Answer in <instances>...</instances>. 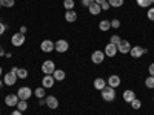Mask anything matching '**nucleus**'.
I'll return each mask as SVG.
<instances>
[{
	"label": "nucleus",
	"instance_id": "cd10ccee",
	"mask_svg": "<svg viewBox=\"0 0 154 115\" xmlns=\"http://www.w3.org/2000/svg\"><path fill=\"white\" fill-rule=\"evenodd\" d=\"M14 0H0V5L2 6H5V8H12L14 6Z\"/></svg>",
	"mask_w": 154,
	"mask_h": 115
},
{
	"label": "nucleus",
	"instance_id": "ddd939ff",
	"mask_svg": "<svg viewBox=\"0 0 154 115\" xmlns=\"http://www.w3.org/2000/svg\"><path fill=\"white\" fill-rule=\"evenodd\" d=\"M40 49L43 51V52H53V49H54V43H53V40H43L42 43H40Z\"/></svg>",
	"mask_w": 154,
	"mask_h": 115
},
{
	"label": "nucleus",
	"instance_id": "e433bc0d",
	"mask_svg": "<svg viewBox=\"0 0 154 115\" xmlns=\"http://www.w3.org/2000/svg\"><path fill=\"white\" fill-rule=\"evenodd\" d=\"M5 29H6V26H5V25H3L2 22H0V35H2V34L5 32Z\"/></svg>",
	"mask_w": 154,
	"mask_h": 115
},
{
	"label": "nucleus",
	"instance_id": "58836bf2",
	"mask_svg": "<svg viewBox=\"0 0 154 115\" xmlns=\"http://www.w3.org/2000/svg\"><path fill=\"white\" fill-rule=\"evenodd\" d=\"M38 105H40V106H46V101L43 98H40V100H38Z\"/></svg>",
	"mask_w": 154,
	"mask_h": 115
},
{
	"label": "nucleus",
	"instance_id": "4468645a",
	"mask_svg": "<svg viewBox=\"0 0 154 115\" xmlns=\"http://www.w3.org/2000/svg\"><path fill=\"white\" fill-rule=\"evenodd\" d=\"M54 83H56V80H54V77H53V75H45L43 78H42V84H43V87H45V89L53 87V86H54Z\"/></svg>",
	"mask_w": 154,
	"mask_h": 115
},
{
	"label": "nucleus",
	"instance_id": "aec40b11",
	"mask_svg": "<svg viewBox=\"0 0 154 115\" xmlns=\"http://www.w3.org/2000/svg\"><path fill=\"white\" fill-rule=\"evenodd\" d=\"M94 87L97 89V91H102V89H105V87H106V81H105L103 78H100V77H99V78L94 80Z\"/></svg>",
	"mask_w": 154,
	"mask_h": 115
},
{
	"label": "nucleus",
	"instance_id": "473e14b6",
	"mask_svg": "<svg viewBox=\"0 0 154 115\" xmlns=\"http://www.w3.org/2000/svg\"><path fill=\"white\" fill-rule=\"evenodd\" d=\"M146 16H148V19H149L151 22H154V6H151V8L148 9V14H146Z\"/></svg>",
	"mask_w": 154,
	"mask_h": 115
},
{
	"label": "nucleus",
	"instance_id": "49530a36",
	"mask_svg": "<svg viewBox=\"0 0 154 115\" xmlns=\"http://www.w3.org/2000/svg\"><path fill=\"white\" fill-rule=\"evenodd\" d=\"M152 5H154V0H152Z\"/></svg>",
	"mask_w": 154,
	"mask_h": 115
},
{
	"label": "nucleus",
	"instance_id": "c9c22d12",
	"mask_svg": "<svg viewBox=\"0 0 154 115\" xmlns=\"http://www.w3.org/2000/svg\"><path fill=\"white\" fill-rule=\"evenodd\" d=\"M148 71H149V75H151V77H154V63H151V65H149Z\"/></svg>",
	"mask_w": 154,
	"mask_h": 115
},
{
	"label": "nucleus",
	"instance_id": "c756f323",
	"mask_svg": "<svg viewBox=\"0 0 154 115\" xmlns=\"http://www.w3.org/2000/svg\"><path fill=\"white\" fill-rule=\"evenodd\" d=\"M145 86L148 87V89H154V77H148V78L145 80Z\"/></svg>",
	"mask_w": 154,
	"mask_h": 115
},
{
	"label": "nucleus",
	"instance_id": "20e7f679",
	"mask_svg": "<svg viewBox=\"0 0 154 115\" xmlns=\"http://www.w3.org/2000/svg\"><path fill=\"white\" fill-rule=\"evenodd\" d=\"M31 95H32V91L28 87V86H22V87H19V91H17V97L20 98V100H29L31 98Z\"/></svg>",
	"mask_w": 154,
	"mask_h": 115
},
{
	"label": "nucleus",
	"instance_id": "ea45409f",
	"mask_svg": "<svg viewBox=\"0 0 154 115\" xmlns=\"http://www.w3.org/2000/svg\"><path fill=\"white\" fill-rule=\"evenodd\" d=\"M3 55H6V52H5V49L0 46V57H3Z\"/></svg>",
	"mask_w": 154,
	"mask_h": 115
},
{
	"label": "nucleus",
	"instance_id": "c85d7f7f",
	"mask_svg": "<svg viewBox=\"0 0 154 115\" xmlns=\"http://www.w3.org/2000/svg\"><path fill=\"white\" fill-rule=\"evenodd\" d=\"M130 105H131V108H133V109H140V108H142V101H140L139 98H134Z\"/></svg>",
	"mask_w": 154,
	"mask_h": 115
},
{
	"label": "nucleus",
	"instance_id": "7c9ffc66",
	"mask_svg": "<svg viewBox=\"0 0 154 115\" xmlns=\"http://www.w3.org/2000/svg\"><path fill=\"white\" fill-rule=\"evenodd\" d=\"M120 42H122V38H120L119 35H116V34L111 35V38H109V43H112V45H116V46H117Z\"/></svg>",
	"mask_w": 154,
	"mask_h": 115
},
{
	"label": "nucleus",
	"instance_id": "f03ea898",
	"mask_svg": "<svg viewBox=\"0 0 154 115\" xmlns=\"http://www.w3.org/2000/svg\"><path fill=\"white\" fill-rule=\"evenodd\" d=\"M102 100L103 101H108V103H111V101L116 100V89L111 87V86H106L105 89H102Z\"/></svg>",
	"mask_w": 154,
	"mask_h": 115
},
{
	"label": "nucleus",
	"instance_id": "393cba45",
	"mask_svg": "<svg viewBox=\"0 0 154 115\" xmlns=\"http://www.w3.org/2000/svg\"><path fill=\"white\" fill-rule=\"evenodd\" d=\"M108 3L111 8H120L123 5V0H108Z\"/></svg>",
	"mask_w": 154,
	"mask_h": 115
},
{
	"label": "nucleus",
	"instance_id": "4be33fe9",
	"mask_svg": "<svg viewBox=\"0 0 154 115\" xmlns=\"http://www.w3.org/2000/svg\"><path fill=\"white\" fill-rule=\"evenodd\" d=\"M136 2L140 8H151L152 5V0H136Z\"/></svg>",
	"mask_w": 154,
	"mask_h": 115
},
{
	"label": "nucleus",
	"instance_id": "a18cd8bd",
	"mask_svg": "<svg viewBox=\"0 0 154 115\" xmlns=\"http://www.w3.org/2000/svg\"><path fill=\"white\" fill-rule=\"evenodd\" d=\"M0 9H2V5H0Z\"/></svg>",
	"mask_w": 154,
	"mask_h": 115
},
{
	"label": "nucleus",
	"instance_id": "412c9836",
	"mask_svg": "<svg viewBox=\"0 0 154 115\" xmlns=\"http://www.w3.org/2000/svg\"><path fill=\"white\" fill-rule=\"evenodd\" d=\"M111 28V22L109 20H102L100 23H99V29L100 31H108Z\"/></svg>",
	"mask_w": 154,
	"mask_h": 115
},
{
	"label": "nucleus",
	"instance_id": "1a4fd4ad",
	"mask_svg": "<svg viewBox=\"0 0 154 115\" xmlns=\"http://www.w3.org/2000/svg\"><path fill=\"white\" fill-rule=\"evenodd\" d=\"M130 54L133 58H140L143 54H146V49L143 46H133L131 51H130Z\"/></svg>",
	"mask_w": 154,
	"mask_h": 115
},
{
	"label": "nucleus",
	"instance_id": "a211bd4d",
	"mask_svg": "<svg viewBox=\"0 0 154 115\" xmlns=\"http://www.w3.org/2000/svg\"><path fill=\"white\" fill-rule=\"evenodd\" d=\"M88 9H89V14H93V16H99L100 12H102V8H100V5L99 3H93V5H89L88 6Z\"/></svg>",
	"mask_w": 154,
	"mask_h": 115
},
{
	"label": "nucleus",
	"instance_id": "f3484780",
	"mask_svg": "<svg viewBox=\"0 0 154 115\" xmlns=\"http://www.w3.org/2000/svg\"><path fill=\"white\" fill-rule=\"evenodd\" d=\"M65 20H66L68 23H74V22L77 20V12H75L74 9H68V11L65 12Z\"/></svg>",
	"mask_w": 154,
	"mask_h": 115
},
{
	"label": "nucleus",
	"instance_id": "a878e982",
	"mask_svg": "<svg viewBox=\"0 0 154 115\" xmlns=\"http://www.w3.org/2000/svg\"><path fill=\"white\" fill-rule=\"evenodd\" d=\"M74 0H63V8H65L66 11L68 9H74Z\"/></svg>",
	"mask_w": 154,
	"mask_h": 115
},
{
	"label": "nucleus",
	"instance_id": "5701e85b",
	"mask_svg": "<svg viewBox=\"0 0 154 115\" xmlns=\"http://www.w3.org/2000/svg\"><path fill=\"white\" fill-rule=\"evenodd\" d=\"M19 111H22V112H25V111H26L28 109V101L26 100H20L19 101V103H17V106H16Z\"/></svg>",
	"mask_w": 154,
	"mask_h": 115
},
{
	"label": "nucleus",
	"instance_id": "4c0bfd02",
	"mask_svg": "<svg viewBox=\"0 0 154 115\" xmlns=\"http://www.w3.org/2000/svg\"><path fill=\"white\" fill-rule=\"evenodd\" d=\"M9 115H22V111H19V109H16V111H12Z\"/></svg>",
	"mask_w": 154,
	"mask_h": 115
},
{
	"label": "nucleus",
	"instance_id": "a19ab883",
	"mask_svg": "<svg viewBox=\"0 0 154 115\" xmlns=\"http://www.w3.org/2000/svg\"><path fill=\"white\" fill-rule=\"evenodd\" d=\"M26 31H28V28H26V26H22L19 32H22V34H25V32H26Z\"/></svg>",
	"mask_w": 154,
	"mask_h": 115
},
{
	"label": "nucleus",
	"instance_id": "c03bdc74",
	"mask_svg": "<svg viewBox=\"0 0 154 115\" xmlns=\"http://www.w3.org/2000/svg\"><path fill=\"white\" fill-rule=\"evenodd\" d=\"M2 74H3V71H2V66H0V77H2Z\"/></svg>",
	"mask_w": 154,
	"mask_h": 115
},
{
	"label": "nucleus",
	"instance_id": "0eeeda50",
	"mask_svg": "<svg viewBox=\"0 0 154 115\" xmlns=\"http://www.w3.org/2000/svg\"><path fill=\"white\" fill-rule=\"evenodd\" d=\"M19 101H20V98L17 97V94H8L5 97V105L9 106V108H16Z\"/></svg>",
	"mask_w": 154,
	"mask_h": 115
},
{
	"label": "nucleus",
	"instance_id": "b1692460",
	"mask_svg": "<svg viewBox=\"0 0 154 115\" xmlns=\"http://www.w3.org/2000/svg\"><path fill=\"white\" fill-rule=\"evenodd\" d=\"M34 95L38 98V100H40V98H45V87H37L35 89V91H34Z\"/></svg>",
	"mask_w": 154,
	"mask_h": 115
},
{
	"label": "nucleus",
	"instance_id": "6ab92c4d",
	"mask_svg": "<svg viewBox=\"0 0 154 115\" xmlns=\"http://www.w3.org/2000/svg\"><path fill=\"white\" fill-rule=\"evenodd\" d=\"M53 77H54L56 81H62V80H65L66 74H65V71H63V69H56V71L53 72Z\"/></svg>",
	"mask_w": 154,
	"mask_h": 115
},
{
	"label": "nucleus",
	"instance_id": "7ed1b4c3",
	"mask_svg": "<svg viewBox=\"0 0 154 115\" xmlns=\"http://www.w3.org/2000/svg\"><path fill=\"white\" fill-rule=\"evenodd\" d=\"M54 71H56V63L53 60H45L42 63V72L45 75H53Z\"/></svg>",
	"mask_w": 154,
	"mask_h": 115
},
{
	"label": "nucleus",
	"instance_id": "72a5a7b5",
	"mask_svg": "<svg viewBox=\"0 0 154 115\" xmlns=\"http://www.w3.org/2000/svg\"><path fill=\"white\" fill-rule=\"evenodd\" d=\"M100 8H102V11H108L111 6H109V3H108V2H103V3H100Z\"/></svg>",
	"mask_w": 154,
	"mask_h": 115
},
{
	"label": "nucleus",
	"instance_id": "f8f14e48",
	"mask_svg": "<svg viewBox=\"0 0 154 115\" xmlns=\"http://www.w3.org/2000/svg\"><path fill=\"white\" fill-rule=\"evenodd\" d=\"M103 52H105V55H108V57H116V54H117L119 51H117V46H116V45L108 43V45L105 46V51H103Z\"/></svg>",
	"mask_w": 154,
	"mask_h": 115
},
{
	"label": "nucleus",
	"instance_id": "de8ad7c7",
	"mask_svg": "<svg viewBox=\"0 0 154 115\" xmlns=\"http://www.w3.org/2000/svg\"><path fill=\"white\" fill-rule=\"evenodd\" d=\"M152 101H154V98H152Z\"/></svg>",
	"mask_w": 154,
	"mask_h": 115
},
{
	"label": "nucleus",
	"instance_id": "f257e3e1",
	"mask_svg": "<svg viewBox=\"0 0 154 115\" xmlns=\"http://www.w3.org/2000/svg\"><path fill=\"white\" fill-rule=\"evenodd\" d=\"M17 68L14 66L9 72H6L5 75H3V83L6 84V86H12V84H16V81H17Z\"/></svg>",
	"mask_w": 154,
	"mask_h": 115
},
{
	"label": "nucleus",
	"instance_id": "f704fd0d",
	"mask_svg": "<svg viewBox=\"0 0 154 115\" xmlns=\"http://www.w3.org/2000/svg\"><path fill=\"white\" fill-rule=\"evenodd\" d=\"M93 3H94V0H82V5L86 6V8H88L89 5H93Z\"/></svg>",
	"mask_w": 154,
	"mask_h": 115
},
{
	"label": "nucleus",
	"instance_id": "bb28decb",
	"mask_svg": "<svg viewBox=\"0 0 154 115\" xmlns=\"http://www.w3.org/2000/svg\"><path fill=\"white\" fill-rule=\"evenodd\" d=\"M17 77H19V78H26V77H28V71L23 69V68H17Z\"/></svg>",
	"mask_w": 154,
	"mask_h": 115
},
{
	"label": "nucleus",
	"instance_id": "39448f33",
	"mask_svg": "<svg viewBox=\"0 0 154 115\" xmlns=\"http://www.w3.org/2000/svg\"><path fill=\"white\" fill-rule=\"evenodd\" d=\"M25 34H22V32H16V34H12V37H11V43H12V46H16V48H19V46H22L23 43H25Z\"/></svg>",
	"mask_w": 154,
	"mask_h": 115
},
{
	"label": "nucleus",
	"instance_id": "9d476101",
	"mask_svg": "<svg viewBox=\"0 0 154 115\" xmlns=\"http://www.w3.org/2000/svg\"><path fill=\"white\" fill-rule=\"evenodd\" d=\"M131 45H130V42H128V40H122L119 45H117V51H119V52L120 54H128V52H130V51H131Z\"/></svg>",
	"mask_w": 154,
	"mask_h": 115
},
{
	"label": "nucleus",
	"instance_id": "37998d69",
	"mask_svg": "<svg viewBox=\"0 0 154 115\" xmlns=\"http://www.w3.org/2000/svg\"><path fill=\"white\" fill-rule=\"evenodd\" d=\"M2 87H3V81H2V80H0V89H2Z\"/></svg>",
	"mask_w": 154,
	"mask_h": 115
},
{
	"label": "nucleus",
	"instance_id": "6e6552de",
	"mask_svg": "<svg viewBox=\"0 0 154 115\" xmlns=\"http://www.w3.org/2000/svg\"><path fill=\"white\" fill-rule=\"evenodd\" d=\"M91 60H93V63L94 65H100V63H103V60H105V52L103 51H94V52L91 54Z\"/></svg>",
	"mask_w": 154,
	"mask_h": 115
},
{
	"label": "nucleus",
	"instance_id": "2eb2a0df",
	"mask_svg": "<svg viewBox=\"0 0 154 115\" xmlns=\"http://www.w3.org/2000/svg\"><path fill=\"white\" fill-rule=\"evenodd\" d=\"M134 98H137L134 91H131V89H126V91H123V101H125V103H131Z\"/></svg>",
	"mask_w": 154,
	"mask_h": 115
},
{
	"label": "nucleus",
	"instance_id": "2f4dec72",
	"mask_svg": "<svg viewBox=\"0 0 154 115\" xmlns=\"http://www.w3.org/2000/svg\"><path fill=\"white\" fill-rule=\"evenodd\" d=\"M111 28H114V29H117V28H120V20H117V19H114V20H111Z\"/></svg>",
	"mask_w": 154,
	"mask_h": 115
},
{
	"label": "nucleus",
	"instance_id": "79ce46f5",
	"mask_svg": "<svg viewBox=\"0 0 154 115\" xmlns=\"http://www.w3.org/2000/svg\"><path fill=\"white\" fill-rule=\"evenodd\" d=\"M94 2H96V3H99V5H100V3H103V2H108V0H94Z\"/></svg>",
	"mask_w": 154,
	"mask_h": 115
},
{
	"label": "nucleus",
	"instance_id": "423d86ee",
	"mask_svg": "<svg viewBox=\"0 0 154 115\" xmlns=\"http://www.w3.org/2000/svg\"><path fill=\"white\" fill-rule=\"evenodd\" d=\"M54 49L57 51V52L63 54V52H66V51L69 49V43H68L66 40H63V38H60V40H57V42L54 43Z\"/></svg>",
	"mask_w": 154,
	"mask_h": 115
},
{
	"label": "nucleus",
	"instance_id": "9b49d317",
	"mask_svg": "<svg viewBox=\"0 0 154 115\" xmlns=\"http://www.w3.org/2000/svg\"><path fill=\"white\" fill-rule=\"evenodd\" d=\"M45 101H46V108H49V109H57L59 108V100L54 97V95H48L46 98H45Z\"/></svg>",
	"mask_w": 154,
	"mask_h": 115
},
{
	"label": "nucleus",
	"instance_id": "dca6fc26",
	"mask_svg": "<svg viewBox=\"0 0 154 115\" xmlns=\"http://www.w3.org/2000/svg\"><path fill=\"white\" fill-rule=\"evenodd\" d=\"M106 84L108 86H111V87H119L120 86V77L119 75H111L109 78H108V81H106Z\"/></svg>",
	"mask_w": 154,
	"mask_h": 115
}]
</instances>
